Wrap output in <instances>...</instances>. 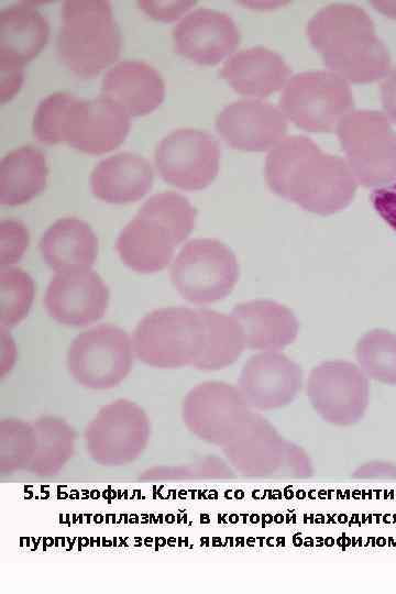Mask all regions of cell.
<instances>
[{
	"instance_id": "6da1fadb",
	"label": "cell",
	"mask_w": 396,
	"mask_h": 594,
	"mask_svg": "<svg viewBox=\"0 0 396 594\" xmlns=\"http://www.w3.org/2000/svg\"><path fill=\"white\" fill-rule=\"evenodd\" d=\"M265 174L275 194L322 216L344 209L358 187L345 158L323 153L304 135L285 138L274 146Z\"/></svg>"
},
{
	"instance_id": "7a4b0ae2",
	"label": "cell",
	"mask_w": 396,
	"mask_h": 594,
	"mask_svg": "<svg viewBox=\"0 0 396 594\" xmlns=\"http://www.w3.org/2000/svg\"><path fill=\"white\" fill-rule=\"evenodd\" d=\"M307 34L329 72L346 82H371L391 70L387 47L376 36L370 15L356 6L322 8L309 21Z\"/></svg>"
},
{
	"instance_id": "3957f363",
	"label": "cell",
	"mask_w": 396,
	"mask_h": 594,
	"mask_svg": "<svg viewBox=\"0 0 396 594\" xmlns=\"http://www.w3.org/2000/svg\"><path fill=\"white\" fill-rule=\"evenodd\" d=\"M196 209L174 191L155 194L120 232L116 249L123 263L139 273H154L172 261L174 249L193 230Z\"/></svg>"
},
{
	"instance_id": "277c9868",
	"label": "cell",
	"mask_w": 396,
	"mask_h": 594,
	"mask_svg": "<svg viewBox=\"0 0 396 594\" xmlns=\"http://www.w3.org/2000/svg\"><path fill=\"white\" fill-rule=\"evenodd\" d=\"M121 35L106 0H67L56 38L61 62L75 75L94 77L119 56Z\"/></svg>"
},
{
	"instance_id": "5b68a950",
	"label": "cell",
	"mask_w": 396,
	"mask_h": 594,
	"mask_svg": "<svg viewBox=\"0 0 396 594\" xmlns=\"http://www.w3.org/2000/svg\"><path fill=\"white\" fill-rule=\"evenodd\" d=\"M336 131L359 184L385 187L396 182V132L383 112L352 110Z\"/></svg>"
},
{
	"instance_id": "8992f818",
	"label": "cell",
	"mask_w": 396,
	"mask_h": 594,
	"mask_svg": "<svg viewBox=\"0 0 396 594\" xmlns=\"http://www.w3.org/2000/svg\"><path fill=\"white\" fill-rule=\"evenodd\" d=\"M202 336L199 309L161 308L139 322L133 348L139 359L152 366H195L201 351Z\"/></svg>"
},
{
	"instance_id": "52a82bcc",
	"label": "cell",
	"mask_w": 396,
	"mask_h": 594,
	"mask_svg": "<svg viewBox=\"0 0 396 594\" xmlns=\"http://www.w3.org/2000/svg\"><path fill=\"white\" fill-rule=\"evenodd\" d=\"M349 84L331 72H307L290 77L279 99L287 120L310 132H331L353 110Z\"/></svg>"
},
{
	"instance_id": "ba28073f",
	"label": "cell",
	"mask_w": 396,
	"mask_h": 594,
	"mask_svg": "<svg viewBox=\"0 0 396 594\" xmlns=\"http://www.w3.org/2000/svg\"><path fill=\"white\" fill-rule=\"evenodd\" d=\"M239 278L234 253L215 239L189 241L170 270L177 292L195 304H210L229 295Z\"/></svg>"
},
{
	"instance_id": "9c48e42d",
	"label": "cell",
	"mask_w": 396,
	"mask_h": 594,
	"mask_svg": "<svg viewBox=\"0 0 396 594\" xmlns=\"http://www.w3.org/2000/svg\"><path fill=\"white\" fill-rule=\"evenodd\" d=\"M133 346L125 331L102 324L75 338L67 353L73 377L95 389L118 385L130 372Z\"/></svg>"
},
{
	"instance_id": "30bf717a",
	"label": "cell",
	"mask_w": 396,
	"mask_h": 594,
	"mask_svg": "<svg viewBox=\"0 0 396 594\" xmlns=\"http://www.w3.org/2000/svg\"><path fill=\"white\" fill-rule=\"evenodd\" d=\"M224 452L240 472L253 476L308 475L306 454L290 446L262 416L253 414L243 429L226 444Z\"/></svg>"
},
{
	"instance_id": "8fae6325",
	"label": "cell",
	"mask_w": 396,
	"mask_h": 594,
	"mask_svg": "<svg viewBox=\"0 0 396 594\" xmlns=\"http://www.w3.org/2000/svg\"><path fill=\"white\" fill-rule=\"evenodd\" d=\"M369 381L354 363L336 360L315 366L307 382V395L323 420L351 426L362 419L369 403Z\"/></svg>"
},
{
	"instance_id": "7c38bea8",
	"label": "cell",
	"mask_w": 396,
	"mask_h": 594,
	"mask_svg": "<svg viewBox=\"0 0 396 594\" xmlns=\"http://www.w3.org/2000/svg\"><path fill=\"white\" fill-rule=\"evenodd\" d=\"M252 416L240 389L222 382L196 386L183 404L187 427L200 439L216 444L230 442Z\"/></svg>"
},
{
	"instance_id": "4fadbf2b",
	"label": "cell",
	"mask_w": 396,
	"mask_h": 594,
	"mask_svg": "<svg viewBox=\"0 0 396 594\" xmlns=\"http://www.w3.org/2000/svg\"><path fill=\"white\" fill-rule=\"evenodd\" d=\"M219 157L215 139L194 129L170 132L155 150V164L161 176L185 190H198L210 185L219 169Z\"/></svg>"
},
{
	"instance_id": "5bb4252c",
	"label": "cell",
	"mask_w": 396,
	"mask_h": 594,
	"mask_svg": "<svg viewBox=\"0 0 396 594\" xmlns=\"http://www.w3.org/2000/svg\"><path fill=\"white\" fill-rule=\"evenodd\" d=\"M148 433L144 411L120 399L105 406L87 427V449L105 464L122 465L142 452Z\"/></svg>"
},
{
	"instance_id": "9a60e30c",
	"label": "cell",
	"mask_w": 396,
	"mask_h": 594,
	"mask_svg": "<svg viewBox=\"0 0 396 594\" xmlns=\"http://www.w3.org/2000/svg\"><path fill=\"white\" fill-rule=\"evenodd\" d=\"M130 116L106 97L79 99L69 103L59 139L88 154H102L119 146L128 135Z\"/></svg>"
},
{
	"instance_id": "2e32d148",
	"label": "cell",
	"mask_w": 396,
	"mask_h": 594,
	"mask_svg": "<svg viewBox=\"0 0 396 594\" xmlns=\"http://www.w3.org/2000/svg\"><path fill=\"white\" fill-rule=\"evenodd\" d=\"M45 307L57 322L82 327L99 320L109 302V289L90 268L58 272L50 282Z\"/></svg>"
},
{
	"instance_id": "e0dca14e",
	"label": "cell",
	"mask_w": 396,
	"mask_h": 594,
	"mask_svg": "<svg viewBox=\"0 0 396 594\" xmlns=\"http://www.w3.org/2000/svg\"><path fill=\"white\" fill-rule=\"evenodd\" d=\"M216 129L233 148L271 151L285 139L287 119L279 108L246 98L224 107L217 116Z\"/></svg>"
},
{
	"instance_id": "ac0fdd59",
	"label": "cell",
	"mask_w": 396,
	"mask_h": 594,
	"mask_svg": "<svg viewBox=\"0 0 396 594\" xmlns=\"http://www.w3.org/2000/svg\"><path fill=\"white\" fill-rule=\"evenodd\" d=\"M302 372L277 351H263L244 364L239 389L250 407L270 410L292 403L300 391Z\"/></svg>"
},
{
	"instance_id": "d6986e66",
	"label": "cell",
	"mask_w": 396,
	"mask_h": 594,
	"mask_svg": "<svg viewBox=\"0 0 396 594\" xmlns=\"http://www.w3.org/2000/svg\"><path fill=\"white\" fill-rule=\"evenodd\" d=\"M173 42L182 56L201 65H215L233 53L240 32L227 13L201 8L176 24Z\"/></svg>"
},
{
	"instance_id": "ffe728a7",
	"label": "cell",
	"mask_w": 396,
	"mask_h": 594,
	"mask_svg": "<svg viewBox=\"0 0 396 594\" xmlns=\"http://www.w3.org/2000/svg\"><path fill=\"white\" fill-rule=\"evenodd\" d=\"M100 96L120 106L130 117H139L162 103L165 86L158 72L148 64L122 61L103 76Z\"/></svg>"
},
{
	"instance_id": "44dd1931",
	"label": "cell",
	"mask_w": 396,
	"mask_h": 594,
	"mask_svg": "<svg viewBox=\"0 0 396 594\" xmlns=\"http://www.w3.org/2000/svg\"><path fill=\"white\" fill-rule=\"evenodd\" d=\"M222 78L239 94L261 99L283 89L290 70L275 52L256 46L230 56L220 72Z\"/></svg>"
},
{
	"instance_id": "7402d4cb",
	"label": "cell",
	"mask_w": 396,
	"mask_h": 594,
	"mask_svg": "<svg viewBox=\"0 0 396 594\" xmlns=\"http://www.w3.org/2000/svg\"><path fill=\"white\" fill-rule=\"evenodd\" d=\"M153 169L142 156L122 152L98 163L90 176L92 194L111 204L141 199L152 187Z\"/></svg>"
},
{
	"instance_id": "603a6c76",
	"label": "cell",
	"mask_w": 396,
	"mask_h": 594,
	"mask_svg": "<svg viewBox=\"0 0 396 594\" xmlns=\"http://www.w3.org/2000/svg\"><path fill=\"white\" fill-rule=\"evenodd\" d=\"M232 316L240 322L250 349L277 351L297 337L298 322L295 315L275 301L242 302L233 308Z\"/></svg>"
},
{
	"instance_id": "cb8c5ba5",
	"label": "cell",
	"mask_w": 396,
	"mask_h": 594,
	"mask_svg": "<svg viewBox=\"0 0 396 594\" xmlns=\"http://www.w3.org/2000/svg\"><path fill=\"white\" fill-rule=\"evenodd\" d=\"M50 35L47 19L34 2L22 1L0 12V59L24 66L45 46Z\"/></svg>"
},
{
	"instance_id": "d4e9b609",
	"label": "cell",
	"mask_w": 396,
	"mask_h": 594,
	"mask_svg": "<svg viewBox=\"0 0 396 594\" xmlns=\"http://www.w3.org/2000/svg\"><path fill=\"white\" fill-rule=\"evenodd\" d=\"M40 250L46 264L57 273L90 268L97 256L98 240L85 221L63 218L44 232Z\"/></svg>"
},
{
	"instance_id": "484cf974",
	"label": "cell",
	"mask_w": 396,
	"mask_h": 594,
	"mask_svg": "<svg viewBox=\"0 0 396 594\" xmlns=\"http://www.w3.org/2000/svg\"><path fill=\"white\" fill-rule=\"evenodd\" d=\"M47 165L44 154L33 146L9 152L0 163V202L18 206L30 201L45 187Z\"/></svg>"
},
{
	"instance_id": "4316f807",
	"label": "cell",
	"mask_w": 396,
	"mask_h": 594,
	"mask_svg": "<svg viewBox=\"0 0 396 594\" xmlns=\"http://www.w3.org/2000/svg\"><path fill=\"white\" fill-rule=\"evenodd\" d=\"M204 336L195 367L219 370L232 364L246 346L240 322L231 315L199 309Z\"/></svg>"
},
{
	"instance_id": "83f0119b",
	"label": "cell",
	"mask_w": 396,
	"mask_h": 594,
	"mask_svg": "<svg viewBox=\"0 0 396 594\" xmlns=\"http://www.w3.org/2000/svg\"><path fill=\"white\" fill-rule=\"evenodd\" d=\"M355 355L367 378L396 385V334L384 329L366 332L356 343Z\"/></svg>"
},
{
	"instance_id": "f1b7e54d",
	"label": "cell",
	"mask_w": 396,
	"mask_h": 594,
	"mask_svg": "<svg viewBox=\"0 0 396 594\" xmlns=\"http://www.w3.org/2000/svg\"><path fill=\"white\" fill-rule=\"evenodd\" d=\"M34 295L31 276L21 268L2 267L0 271V323L13 327L29 312Z\"/></svg>"
},
{
	"instance_id": "f546056e",
	"label": "cell",
	"mask_w": 396,
	"mask_h": 594,
	"mask_svg": "<svg viewBox=\"0 0 396 594\" xmlns=\"http://www.w3.org/2000/svg\"><path fill=\"white\" fill-rule=\"evenodd\" d=\"M69 92H55L44 98L33 118V134L42 143H61L59 134L65 112L74 99Z\"/></svg>"
},
{
	"instance_id": "4dcf8cb0",
	"label": "cell",
	"mask_w": 396,
	"mask_h": 594,
	"mask_svg": "<svg viewBox=\"0 0 396 594\" xmlns=\"http://www.w3.org/2000/svg\"><path fill=\"white\" fill-rule=\"evenodd\" d=\"M29 244V231L16 220H2L0 223V264L10 266L24 254Z\"/></svg>"
},
{
	"instance_id": "1f68e13d",
	"label": "cell",
	"mask_w": 396,
	"mask_h": 594,
	"mask_svg": "<svg viewBox=\"0 0 396 594\" xmlns=\"http://www.w3.org/2000/svg\"><path fill=\"white\" fill-rule=\"evenodd\" d=\"M195 1H148L139 2L140 8L150 16L161 21H173L186 13Z\"/></svg>"
},
{
	"instance_id": "d6a6232c",
	"label": "cell",
	"mask_w": 396,
	"mask_h": 594,
	"mask_svg": "<svg viewBox=\"0 0 396 594\" xmlns=\"http://www.w3.org/2000/svg\"><path fill=\"white\" fill-rule=\"evenodd\" d=\"M23 65L0 59V100H10L21 88L23 82Z\"/></svg>"
},
{
	"instance_id": "836d02e7",
	"label": "cell",
	"mask_w": 396,
	"mask_h": 594,
	"mask_svg": "<svg viewBox=\"0 0 396 594\" xmlns=\"http://www.w3.org/2000/svg\"><path fill=\"white\" fill-rule=\"evenodd\" d=\"M372 198L376 210L396 230V184L376 190Z\"/></svg>"
},
{
	"instance_id": "e575fe53",
	"label": "cell",
	"mask_w": 396,
	"mask_h": 594,
	"mask_svg": "<svg viewBox=\"0 0 396 594\" xmlns=\"http://www.w3.org/2000/svg\"><path fill=\"white\" fill-rule=\"evenodd\" d=\"M381 100L384 114L396 124V67L391 69L381 85Z\"/></svg>"
},
{
	"instance_id": "d590c367",
	"label": "cell",
	"mask_w": 396,
	"mask_h": 594,
	"mask_svg": "<svg viewBox=\"0 0 396 594\" xmlns=\"http://www.w3.org/2000/svg\"><path fill=\"white\" fill-rule=\"evenodd\" d=\"M355 476L362 479H387L396 480V465L388 462H371L355 472Z\"/></svg>"
},
{
	"instance_id": "8d00e7d4",
	"label": "cell",
	"mask_w": 396,
	"mask_h": 594,
	"mask_svg": "<svg viewBox=\"0 0 396 594\" xmlns=\"http://www.w3.org/2000/svg\"><path fill=\"white\" fill-rule=\"evenodd\" d=\"M373 7L386 16L396 19V1H372Z\"/></svg>"
}]
</instances>
